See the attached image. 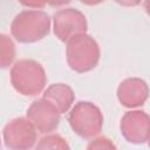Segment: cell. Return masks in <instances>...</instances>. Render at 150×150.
Segmentation results:
<instances>
[{
    "mask_svg": "<svg viewBox=\"0 0 150 150\" xmlns=\"http://www.w3.org/2000/svg\"><path fill=\"white\" fill-rule=\"evenodd\" d=\"M15 59V46L12 39L6 35H0V63L2 68H7Z\"/></svg>",
    "mask_w": 150,
    "mask_h": 150,
    "instance_id": "7c38bea8",
    "label": "cell"
},
{
    "mask_svg": "<svg viewBox=\"0 0 150 150\" xmlns=\"http://www.w3.org/2000/svg\"><path fill=\"white\" fill-rule=\"evenodd\" d=\"M148 144H149V146H150V138H149V141H148Z\"/></svg>",
    "mask_w": 150,
    "mask_h": 150,
    "instance_id": "9a60e30c",
    "label": "cell"
},
{
    "mask_svg": "<svg viewBox=\"0 0 150 150\" xmlns=\"http://www.w3.org/2000/svg\"><path fill=\"white\" fill-rule=\"evenodd\" d=\"M66 56L68 66L76 73H87L94 69L101 56L96 40L88 34H80L67 42Z\"/></svg>",
    "mask_w": 150,
    "mask_h": 150,
    "instance_id": "3957f363",
    "label": "cell"
},
{
    "mask_svg": "<svg viewBox=\"0 0 150 150\" xmlns=\"http://www.w3.org/2000/svg\"><path fill=\"white\" fill-rule=\"evenodd\" d=\"M43 98L53 103L60 114H64L70 109L75 100V94L68 84L54 83L43 91Z\"/></svg>",
    "mask_w": 150,
    "mask_h": 150,
    "instance_id": "30bf717a",
    "label": "cell"
},
{
    "mask_svg": "<svg viewBox=\"0 0 150 150\" xmlns=\"http://www.w3.org/2000/svg\"><path fill=\"white\" fill-rule=\"evenodd\" d=\"M149 96L146 82L139 77H129L122 81L117 88V98L123 107L137 108L145 103Z\"/></svg>",
    "mask_w": 150,
    "mask_h": 150,
    "instance_id": "9c48e42d",
    "label": "cell"
},
{
    "mask_svg": "<svg viewBox=\"0 0 150 150\" xmlns=\"http://www.w3.org/2000/svg\"><path fill=\"white\" fill-rule=\"evenodd\" d=\"M2 137L9 150H30L36 142V128L28 118L18 117L5 125Z\"/></svg>",
    "mask_w": 150,
    "mask_h": 150,
    "instance_id": "8992f818",
    "label": "cell"
},
{
    "mask_svg": "<svg viewBox=\"0 0 150 150\" xmlns=\"http://www.w3.org/2000/svg\"><path fill=\"white\" fill-rule=\"evenodd\" d=\"M34 150H70V146L62 136L50 134L43 136L38 142Z\"/></svg>",
    "mask_w": 150,
    "mask_h": 150,
    "instance_id": "8fae6325",
    "label": "cell"
},
{
    "mask_svg": "<svg viewBox=\"0 0 150 150\" xmlns=\"http://www.w3.org/2000/svg\"><path fill=\"white\" fill-rule=\"evenodd\" d=\"M144 9H145L146 14L150 16V0H148V1L144 2Z\"/></svg>",
    "mask_w": 150,
    "mask_h": 150,
    "instance_id": "5bb4252c",
    "label": "cell"
},
{
    "mask_svg": "<svg viewBox=\"0 0 150 150\" xmlns=\"http://www.w3.org/2000/svg\"><path fill=\"white\" fill-rule=\"evenodd\" d=\"M87 28V18L77 8L66 7L59 9L53 15L54 34L62 42H68L76 35L86 34Z\"/></svg>",
    "mask_w": 150,
    "mask_h": 150,
    "instance_id": "5b68a950",
    "label": "cell"
},
{
    "mask_svg": "<svg viewBox=\"0 0 150 150\" xmlns=\"http://www.w3.org/2000/svg\"><path fill=\"white\" fill-rule=\"evenodd\" d=\"M122 136L132 144H143L150 138V116L143 110L127 111L120 123Z\"/></svg>",
    "mask_w": 150,
    "mask_h": 150,
    "instance_id": "52a82bcc",
    "label": "cell"
},
{
    "mask_svg": "<svg viewBox=\"0 0 150 150\" xmlns=\"http://www.w3.org/2000/svg\"><path fill=\"white\" fill-rule=\"evenodd\" d=\"M68 122L76 135L88 139L96 137L101 132L103 115L96 104L88 101H80L71 108Z\"/></svg>",
    "mask_w": 150,
    "mask_h": 150,
    "instance_id": "277c9868",
    "label": "cell"
},
{
    "mask_svg": "<svg viewBox=\"0 0 150 150\" xmlns=\"http://www.w3.org/2000/svg\"><path fill=\"white\" fill-rule=\"evenodd\" d=\"M11 83L19 94L35 96L45 89L47 75L41 63L22 59L16 61L11 69Z\"/></svg>",
    "mask_w": 150,
    "mask_h": 150,
    "instance_id": "7a4b0ae2",
    "label": "cell"
},
{
    "mask_svg": "<svg viewBox=\"0 0 150 150\" xmlns=\"http://www.w3.org/2000/svg\"><path fill=\"white\" fill-rule=\"evenodd\" d=\"M27 118L33 123L36 130L41 134H48L57 129L60 124V112L56 107L49 101L41 100L34 101L27 109Z\"/></svg>",
    "mask_w": 150,
    "mask_h": 150,
    "instance_id": "ba28073f",
    "label": "cell"
},
{
    "mask_svg": "<svg viewBox=\"0 0 150 150\" xmlns=\"http://www.w3.org/2000/svg\"><path fill=\"white\" fill-rule=\"evenodd\" d=\"M50 18L43 11L25 9L18 13L11 23L12 36L21 43H33L48 35Z\"/></svg>",
    "mask_w": 150,
    "mask_h": 150,
    "instance_id": "6da1fadb",
    "label": "cell"
},
{
    "mask_svg": "<svg viewBox=\"0 0 150 150\" xmlns=\"http://www.w3.org/2000/svg\"><path fill=\"white\" fill-rule=\"evenodd\" d=\"M87 150H117L116 145L108 137L101 136L94 138L87 146Z\"/></svg>",
    "mask_w": 150,
    "mask_h": 150,
    "instance_id": "4fadbf2b",
    "label": "cell"
}]
</instances>
